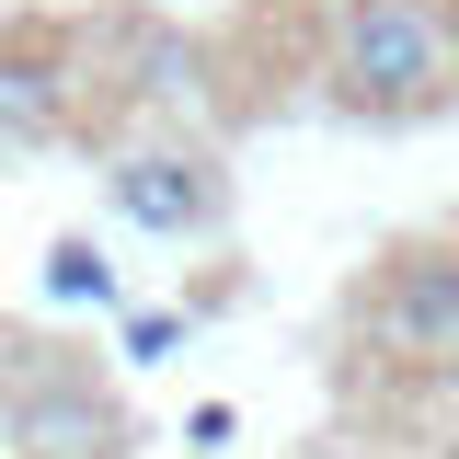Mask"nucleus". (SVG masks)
<instances>
[{
  "instance_id": "1",
  "label": "nucleus",
  "mask_w": 459,
  "mask_h": 459,
  "mask_svg": "<svg viewBox=\"0 0 459 459\" xmlns=\"http://www.w3.org/2000/svg\"><path fill=\"white\" fill-rule=\"evenodd\" d=\"M310 81H322V104L344 126H425V115H448L459 104L448 0H333Z\"/></svg>"
},
{
  "instance_id": "2",
  "label": "nucleus",
  "mask_w": 459,
  "mask_h": 459,
  "mask_svg": "<svg viewBox=\"0 0 459 459\" xmlns=\"http://www.w3.org/2000/svg\"><path fill=\"white\" fill-rule=\"evenodd\" d=\"M344 333L402 391H459V241L379 253L368 287H356V310H344Z\"/></svg>"
},
{
  "instance_id": "3",
  "label": "nucleus",
  "mask_w": 459,
  "mask_h": 459,
  "mask_svg": "<svg viewBox=\"0 0 459 459\" xmlns=\"http://www.w3.org/2000/svg\"><path fill=\"white\" fill-rule=\"evenodd\" d=\"M0 448L12 459H126V402L81 344L0 333Z\"/></svg>"
},
{
  "instance_id": "4",
  "label": "nucleus",
  "mask_w": 459,
  "mask_h": 459,
  "mask_svg": "<svg viewBox=\"0 0 459 459\" xmlns=\"http://www.w3.org/2000/svg\"><path fill=\"white\" fill-rule=\"evenodd\" d=\"M104 207L138 230V241L207 253V241H230V219H241V184H230L207 126H150V138H115L104 150Z\"/></svg>"
},
{
  "instance_id": "5",
  "label": "nucleus",
  "mask_w": 459,
  "mask_h": 459,
  "mask_svg": "<svg viewBox=\"0 0 459 459\" xmlns=\"http://www.w3.org/2000/svg\"><path fill=\"white\" fill-rule=\"evenodd\" d=\"M92 104V23H0V150H57Z\"/></svg>"
},
{
  "instance_id": "6",
  "label": "nucleus",
  "mask_w": 459,
  "mask_h": 459,
  "mask_svg": "<svg viewBox=\"0 0 459 459\" xmlns=\"http://www.w3.org/2000/svg\"><path fill=\"white\" fill-rule=\"evenodd\" d=\"M92 57L115 69V92L150 104L161 126H184V115L219 104V47H207L184 12H115L104 35H92Z\"/></svg>"
},
{
  "instance_id": "7",
  "label": "nucleus",
  "mask_w": 459,
  "mask_h": 459,
  "mask_svg": "<svg viewBox=\"0 0 459 459\" xmlns=\"http://www.w3.org/2000/svg\"><path fill=\"white\" fill-rule=\"evenodd\" d=\"M47 310H126V276L92 230H57L47 241Z\"/></svg>"
},
{
  "instance_id": "8",
  "label": "nucleus",
  "mask_w": 459,
  "mask_h": 459,
  "mask_svg": "<svg viewBox=\"0 0 459 459\" xmlns=\"http://www.w3.org/2000/svg\"><path fill=\"white\" fill-rule=\"evenodd\" d=\"M184 333H195L184 310H126V333H115V356H126V368H161V356H172Z\"/></svg>"
},
{
  "instance_id": "9",
  "label": "nucleus",
  "mask_w": 459,
  "mask_h": 459,
  "mask_svg": "<svg viewBox=\"0 0 459 459\" xmlns=\"http://www.w3.org/2000/svg\"><path fill=\"white\" fill-rule=\"evenodd\" d=\"M448 35H459V0H448Z\"/></svg>"
},
{
  "instance_id": "10",
  "label": "nucleus",
  "mask_w": 459,
  "mask_h": 459,
  "mask_svg": "<svg viewBox=\"0 0 459 459\" xmlns=\"http://www.w3.org/2000/svg\"><path fill=\"white\" fill-rule=\"evenodd\" d=\"M161 12H184V0H161Z\"/></svg>"
},
{
  "instance_id": "11",
  "label": "nucleus",
  "mask_w": 459,
  "mask_h": 459,
  "mask_svg": "<svg viewBox=\"0 0 459 459\" xmlns=\"http://www.w3.org/2000/svg\"><path fill=\"white\" fill-rule=\"evenodd\" d=\"M437 459H459V448H437Z\"/></svg>"
}]
</instances>
